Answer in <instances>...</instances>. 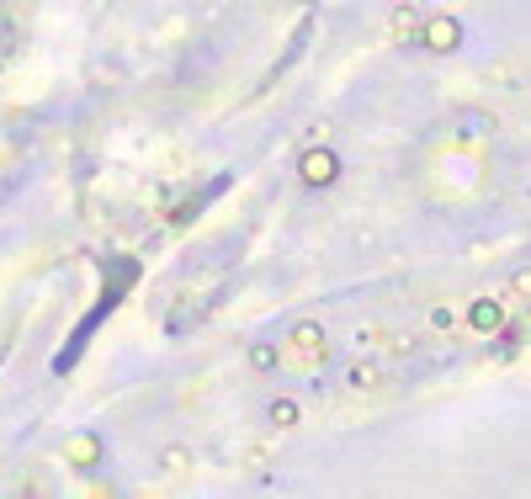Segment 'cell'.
<instances>
[{
  "label": "cell",
  "mask_w": 531,
  "mask_h": 499,
  "mask_svg": "<svg viewBox=\"0 0 531 499\" xmlns=\"http://www.w3.org/2000/svg\"><path fill=\"white\" fill-rule=\"evenodd\" d=\"M473 324L489 335V330H500V303H473Z\"/></svg>",
  "instance_id": "3957f363"
},
{
  "label": "cell",
  "mask_w": 531,
  "mask_h": 499,
  "mask_svg": "<svg viewBox=\"0 0 531 499\" xmlns=\"http://www.w3.org/2000/svg\"><path fill=\"white\" fill-rule=\"evenodd\" d=\"M426 43H431V48H452V43H457V21H431V27H426Z\"/></svg>",
  "instance_id": "7a4b0ae2"
},
{
  "label": "cell",
  "mask_w": 531,
  "mask_h": 499,
  "mask_svg": "<svg viewBox=\"0 0 531 499\" xmlns=\"http://www.w3.org/2000/svg\"><path fill=\"white\" fill-rule=\"evenodd\" d=\"M303 181H314V186L335 181V154H330V149H314V154H303Z\"/></svg>",
  "instance_id": "6da1fadb"
}]
</instances>
